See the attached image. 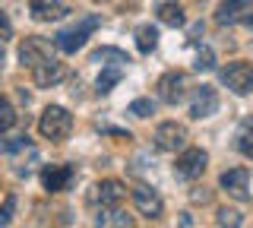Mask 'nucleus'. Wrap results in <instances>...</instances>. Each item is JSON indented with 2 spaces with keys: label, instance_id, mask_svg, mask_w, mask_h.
Here are the masks:
<instances>
[{
  "label": "nucleus",
  "instance_id": "9",
  "mask_svg": "<svg viewBox=\"0 0 253 228\" xmlns=\"http://www.w3.org/2000/svg\"><path fill=\"white\" fill-rule=\"evenodd\" d=\"M19 60H22V67L35 70L38 64L51 60V45H47L44 38H26V42L19 45Z\"/></svg>",
  "mask_w": 253,
  "mask_h": 228
},
{
  "label": "nucleus",
  "instance_id": "2",
  "mask_svg": "<svg viewBox=\"0 0 253 228\" xmlns=\"http://www.w3.org/2000/svg\"><path fill=\"white\" fill-rule=\"evenodd\" d=\"M98 26H101L98 16H83L79 22H73L70 29H60V32L54 35V45H57V51H63V54H76L85 42H89V35Z\"/></svg>",
  "mask_w": 253,
  "mask_h": 228
},
{
  "label": "nucleus",
  "instance_id": "10",
  "mask_svg": "<svg viewBox=\"0 0 253 228\" xmlns=\"http://www.w3.org/2000/svg\"><path fill=\"white\" fill-rule=\"evenodd\" d=\"M215 111H218V92L212 86H200L193 95V105H190V117L203 121V117H212Z\"/></svg>",
  "mask_w": 253,
  "mask_h": 228
},
{
  "label": "nucleus",
  "instance_id": "6",
  "mask_svg": "<svg viewBox=\"0 0 253 228\" xmlns=\"http://www.w3.org/2000/svg\"><path fill=\"white\" fill-rule=\"evenodd\" d=\"M133 206L139 209V216L158 219L162 209H165V203H162V196H158L149 184H136V187H133Z\"/></svg>",
  "mask_w": 253,
  "mask_h": 228
},
{
  "label": "nucleus",
  "instance_id": "19",
  "mask_svg": "<svg viewBox=\"0 0 253 228\" xmlns=\"http://www.w3.org/2000/svg\"><path fill=\"white\" fill-rule=\"evenodd\" d=\"M121 76H124V67H105L95 86H98V92H111L117 83H121Z\"/></svg>",
  "mask_w": 253,
  "mask_h": 228
},
{
  "label": "nucleus",
  "instance_id": "17",
  "mask_svg": "<svg viewBox=\"0 0 253 228\" xmlns=\"http://www.w3.org/2000/svg\"><path fill=\"white\" fill-rule=\"evenodd\" d=\"M95 225H114V228H130L133 225V219L126 216V212H121L117 206H101V212H98V219H95Z\"/></svg>",
  "mask_w": 253,
  "mask_h": 228
},
{
  "label": "nucleus",
  "instance_id": "22",
  "mask_svg": "<svg viewBox=\"0 0 253 228\" xmlns=\"http://www.w3.org/2000/svg\"><path fill=\"white\" fill-rule=\"evenodd\" d=\"M16 124V108L6 98H0V133H6Z\"/></svg>",
  "mask_w": 253,
  "mask_h": 228
},
{
  "label": "nucleus",
  "instance_id": "4",
  "mask_svg": "<svg viewBox=\"0 0 253 228\" xmlns=\"http://www.w3.org/2000/svg\"><path fill=\"white\" fill-rule=\"evenodd\" d=\"M155 146L165 149V152H177V149L187 146V127L177 121H165L155 127Z\"/></svg>",
  "mask_w": 253,
  "mask_h": 228
},
{
  "label": "nucleus",
  "instance_id": "11",
  "mask_svg": "<svg viewBox=\"0 0 253 228\" xmlns=\"http://www.w3.org/2000/svg\"><path fill=\"white\" fill-rule=\"evenodd\" d=\"M247 13H253V0H221L215 10V22L228 26V22H241Z\"/></svg>",
  "mask_w": 253,
  "mask_h": 228
},
{
  "label": "nucleus",
  "instance_id": "7",
  "mask_svg": "<svg viewBox=\"0 0 253 228\" xmlns=\"http://www.w3.org/2000/svg\"><path fill=\"white\" fill-rule=\"evenodd\" d=\"M126 196V187L121 184V181H98V184L92 187L89 200L95 203V206H121Z\"/></svg>",
  "mask_w": 253,
  "mask_h": 228
},
{
  "label": "nucleus",
  "instance_id": "31",
  "mask_svg": "<svg viewBox=\"0 0 253 228\" xmlns=\"http://www.w3.org/2000/svg\"><path fill=\"white\" fill-rule=\"evenodd\" d=\"M0 149H3V143H0Z\"/></svg>",
  "mask_w": 253,
  "mask_h": 228
},
{
  "label": "nucleus",
  "instance_id": "30",
  "mask_svg": "<svg viewBox=\"0 0 253 228\" xmlns=\"http://www.w3.org/2000/svg\"><path fill=\"white\" fill-rule=\"evenodd\" d=\"M95 3H108V0H95Z\"/></svg>",
  "mask_w": 253,
  "mask_h": 228
},
{
  "label": "nucleus",
  "instance_id": "14",
  "mask_svg": "<svg viewBox=\"0 0 253 228\" xmlns=\"http://www.w3.org/2000/svg\"><path fill=\"white\" fill-rule=\"evenodd\" d=\"M70 13V3L67 0H32V16L38 22H54L60 16Z\"/></svg>",
  "mask_w": 253,
  "mask_h": 228
},
{
  "label": "nucleus",
  "instance_id": "5",
  "mask_svg": "<svg viewBox=\"0 0 253 228\" xmlns=\"http://www.w3.org/2000/svg\"><path fill=\"white\" fill-rule=\"evenodd\" d=\"M206 162H209L206 149H184V152L177 155V165H174V171H177L180 178H187V181H196V178H203Z\"/></svg>",
  "mask_w": 253,
  "mask_h": 228
},
{
  "label": "nucleus",
  "instance_id": "13",
  "mask_svg": "<svg viewBox=\"0 0 253 228\" xmlns=\"http://www.w3.org/2000/svg\"><path fill=\"white\" fill-rule=\"evenodd\" d=\"M70 181H73V168H70V165H51V168L42 171V184H44V190H51V193L67 190Z\"/></svg>",
  "mask_w": 253,
  "mask_h": 228
},
{
  "label": "nucleus",
  "instance_id": "21",
  "mask_svg": "<svg viewBox=\"0 0 253 228\" xmlns=\"http://www.w3.org/2000/svg\"><path fill=\"white\" fill-rule=\"evenodd\" d=\"M136 45H139V51H142V54L155 51V45H158V32H155L152 26H139V29H136Z\"/></svg>",
  "mask_w": 253,
  "mask_h": 228
},
{
  "label": "nucleus",
  "instance_id": "24",
  "mask_svg": "<svg viewBox=\"0 0 253 228\" xmlns=\"http://www.w3.org/2000/svg\"><path fill=\"white\" fill-rule=\"evenodd\" d=\"M215 222L218 225H244V219H241V212H234V209H218Z\"/></svg>",
  "mask_w": 253,
  "mask_h": 228
},
{
  "label": "nucleus",
  "instance_id": "1",
  "mask_svg": "<svg viewBox=\"0 0 253 228\" xmlns=\"http://www.w3.org/2000/svg\"><path fill=\"white\" fill-rule=\"evenodd\" d=\"M70 130H73V114L67 111V108L60 105H47L42 111V121H38V133H42L44 139H51V143H63V139L70 137Z\"/></svg>",
  "mask_w": 253,
  "mask_h": 228
},
{
  "label": "nucleus",
  "instance_id": "18",
  "mask_svg": "<svg viewBox=\"0 0 253 228\" xmlns=\"http://www.w3.org/2000/svg\"><path fill=\"white\" fill-rule=\"evenodd\" d=\"M92 64H105V67H126V64H130V57H126L124 51H117V48H101V51H95V54H92Z\"/></svg>",
  "mask_w": 253,
  "mask_h": 228
},
{
  "label": "nucleus",
  "instance_id": "29",
  "mask_svg": "<svg viewBox=\"0 0 253 228\" xmlns=\"http://www.w3.org/2000/svg\"><path fill=\"white\" fill-rule=\"evenodd\" d=\"M241 22H244V26H250V29H253V16H244Z\"/></svg>",
  "mask_w": 253,
  "mask_h": 228
},
{
  "label": "nucleus",
  "instance_id": "26",
  "mask_svg": "<svg viewBox=\"0 0 253 228\" xmlns=\"http://www.w3.org/2000/svg\"><path fill=\"white\" fill-rule=\"evenodd\" d=\"M10 35H13V22H10V16H6L3 10H0V42H6Z\"/></svg>",
  "mask_w": 253,
  "mask_h": 228
},
{
  "label": "nucleus",
  "instance_id": "8",
  "mask_svg": "<svg viewBox=\"0 0 253 228\" xmlns=\"http://www.w3.org/2000/svg\"><path fill=\"white\" fill-rule=\"evenodd\" d=\"M158 98L168 101V105H177L180 98H184V89H187V76L180 73V70H171V73H165L162 80H158Z\"/></svg>",
  "mask_w": 253,
  "mask_h": 228
},
{
  "label": "nucleus",
  "instance_id": "16",
  "mask_svg": "<svg viewBox=\"0 0 253 228\" xmlns=\"http://www.w3.org/2000/svg\"><path fill=\"white\" fill-rule=\"evenodd\" d=\"M155 13H158V19H162L165 26H171V29H177V26H184V22H187V16H184V10H180L177 0H162Z\"/></svg>",
  "mask_w": 253,
  "mask_h": 228
},
{
  "label": "nucleus",
  "instance_id": "27",
  "mask_svg": "<svg viewBox=\"0 0 253 228\" xmlns=\"http://www.w3.org/2000/svg\"><path fill=\"white\" fill-rule=\"evenodd\" d=\"M196 70H212L215 64H212V51H203L200 57H196V64H193Z\"/></svg>",
  "mask_w": 253,
  "mask_h": 228
},
{
  "label": "nucleus",
  "instance_id": "23",
  "mask_svg": "<svg viewBox=\"0 0 253 228\" xmlns=\"http://www.w3.org/2000/svg\"><path fill=\"white\" fill-rule=\"evenodd\" d=\"M130 114H136V117L155 114V101H152V98H136V101H130Z\"/></svg>",
  "mask_w": 253,
  "mask_h": 228
},
{
  "label": "nucleus",
  "instance_id": "3",
  "mask_svg": "<svg viewBox=\"0 0 253 228\" xmlns=\"http://www.w3.org/2000/svg\"><path fill=\"white\" fill-rule=\"evenodd\" d=\"M221 83H225L234 95L253 92V64L250 60H231L228 67H221Z\"/></svg>",
  "mask_w": 253,
  "mask_h": 228
},
{
  "label": "nucleus",
  "instance_id": "20",
  "mask_svg": "<svg viewBox=\"0 0 253 228\" xmlns=\"http://www.w3.org/2000/svg\"><path fill=\"white\" fill-rule=\"evenodd\" d=\"M237 149H241L247 159H253V117L241 124V133H237Z\"/></svg>",
  "mask_w": 253,
  "mask_h": 228
},
{
  "label": "nucleus",
  "instance_id": "25",
  "mask_svg": "<svg viewBox=\"0 0 253 228\" xmlns=\"http://www.w3.org/2000/svg\"><path fill=\"white\" fill-rule=\"evenodd\" d=\"M13 212H16V196H6L3 206H0V225H10L13 222Z\"/></svg>",
  "mask_w": 253,
  "mask_h": 228
},
{
  "label": "nucleus",
  "instance_id": "12",
  "mask_svg": "<svg viewBox=\"0 0 253 228\" xmlns=\"http://www.w3.org/2000/svg\"><path fill=\"white\" fill-rule=\"evenodd\" d=\"M32 76H35V86L38 89H51V86H57L63 76H67V67L60 64V60H44V64H38L32 70Z\"/></svg>",
  "mask_w": 253,
  "mask_h": 228
},
{
  "label": "nucleus",
  "instance_id": "28",
  "mask_svg": "<svg viewBox=\"0 0 253 228\" xmlns=\"http://www.w3.org/2000/svg\"><path fill=\"white\" fill-rule=\"evenodd\" d=\"M3 60H6V54H3V42H0V70H3Z\"/></svg>",
  "mask_w": 253,
  "mask_h": 228
},
{
  "label": "nucleus",
  "instance_id": "15",
  "mask_svg": "<svg viewBox=\"0 0 253 228\" xmlns=\"http://www.w3.org/2000/svg\"><path fill=\"white\" fill-rule=\"evenodd\" d=\"M247 184H250V171L247 168H228L221 175V187L237 200H247Z\"/></svg>",
  "mask_w": 253,
  "mask_h": 228
}]
</instances>
